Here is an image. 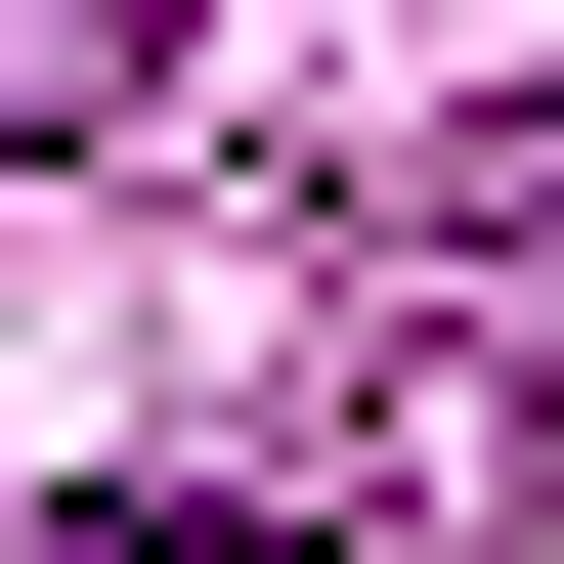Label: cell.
I'll use <instances>...</instances> for the list:
<instances>
[{"mask_svg":"<svg viewBox=\"0 0 564 564\" xmlns=\"http://www.w3.org/2000/svg\"><path fill=\"white\" fill-rule=\"evenodd\" d=\"M0 564H304L261 478H87V521H0Z\"/></svg>","mask_w":564,"mask_h":564,"instance_id":"obj_1","label":"cell"}]
</instances>
